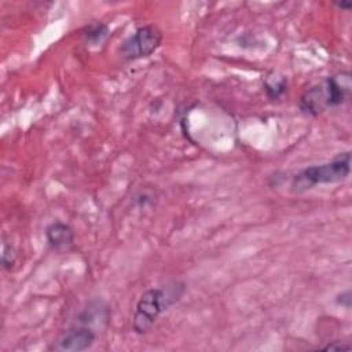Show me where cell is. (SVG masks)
Masks as SVG:
<instances>
[{"label": "cell", "mask_w": 352, "mask_h": 352, "mask_svg": "<svg viewBox=\"0 0 352 352\" xmlns=\"http://www.w3.org/2000/svg\"><path fill=\"white\" fill-rule=\"evenodd\" d=\"M322 349H326V351H342V349H351V346L348 344H344L341 341H331L329 342L327 345L324 346H320Z\"/></svg>", "instance_id": "obj_10"}, {"label": "cell", "mask_w": 352, "mask_h": 352, "mask_svg": "<svg viewBox=\"0 0 352 352\" xmlns=\"http://www.w3.org/2000/svg\"><path fill=\"white\" fill-rule=\"evenodd\" d=\"M351 74L341 72L329 76L309 87L300 98V109L309 116H319L326 110L344 104L351 95Z\"/></svg>", "instance_id": "obj_2"}, {"label": "cell", "mask_w": 352, "mask_h": 352, "mask_svg": "<svg viewBox=\"0 0 352 352\" xmlns=\"http://www.w3.org/2000/svg\"><path fill=\"white\" fill-rule=\"evenodd\" d=\"M336 302L340 304V305H342V307H345L346 309H349V308H351V292L346 290V292L341 293L340 296H337Z\"/></svg>", "instance_id": "obj_11"}, {"label": "cell", "mask_w": 352, "mask_h": 352, "mask_svg": "<svg viewBox=\"0 0 352 352\" xmlns=\"http://www.w3.org/2000/svg\"><path fill=\"white\" fill-rule=\"evenodd\" d=\"M184 292L186 283L182 280H172L161 287H150L143 292L132 316L133 331L136 334H146L157 319L182 298Z\"/></svg>", "instance_id": "obj_1"}, {"label": "cell", "mask_w": 352, "mask_h": 352, "mask_svg": "<svg viewBox=\"0 0 352 352\" xmlns=\"http://www.w3.org/2000/svg\"><path fill=\"white\" fill-rule=\"evenodd\" d=\"M95 340L96 331L94 330V327L77 320L62 333V336L56 340L54 349L66 352H82L89 349L94 345Z\"/></svg>", "instance_id": "obj_5"}, {"label": "cell", "mask_w": 352, "mask_h": 352, "mask_svg": "<svg viewBox=\"0 0 352 352\" xmlns=\"http://www.w3.org/2000/svg\"><path fill=\"white\" fill-rule=\"evenodd\" d=\"M45 239L52 250L65 252L69 250L74 243V231L69 224L55 220L47 226Z\"/></svg>", "instance_id": "obj_6"}, {"label": "cell", "mask_w": 352, "mask_h": 352, "mask_svg": "<svg viewBox=\"0 0 352 352\" xmlns=\"http://www.w3.org/2000/svg\"><path fill=\"white\" fill-rule=\"evenodd\" d=\"M334 6L342 11H348L352 7V3L351 1H337V3H334Z\"/></svg>", "instance_id": "obj_12"}, {"label": "cell", "mask_w": 352, "mask_h": 352, "mask_svg": "<svg viewBox=\"0 0 352 352\" xmlns=\"http://www.w3.org/2000/svg\"><path fill=\"white\" fill-rule=\"evenodd\" d=\"M16 263V253L11 245L3 243V250H1V267L3 270L8 271L14 267Z\"/></svg>", "instance_id": "obj_9"}, {"label": "cell", "mask_w": 352, "mask_h": 352, "mask_svg": "<svg viewBox=\"0 0 352 352\" xmlns=\"http://www.w3.org/2000/svg\"><path fill=\"white\" fill-rule=\"evenodd\" d=\"M264 89L267 92V96L270 99H279L282 98L287 91V81L285 78H279L276 81L267 80L264 84Z\"/></svg>", "instance_id": "obj_8"}, {"label": "cell", "mask_w": 352, "mask_h": 352, "mask_svg": "<svg viewBox=\"0 0 352 352\" xmlns=\"http://www.w3.org/2000/svg\"><path fill=\"white\" fill-rule=\"evenodd\" d=\"M162 43V32L155 25H144L129 34L120 47V55L136 60L153 55Z\"/></svg>", "instance_id": "obj_4"}, {"label": "cell", "mask_w": 352, "mask_h": 352, "mask_svg": "<svg viewBox=\"0 0 352 352\" xmlns=\"http://www.w3.org/2000/svg\"><path fill=\"white\" fill-rule=\"evenodd\" d=\"M351 173V153L338 154L334 160L301 169L292 177L290 191L294 194L304 192L318 184H333L345 180Z\"/></svg>", "instance_id": "obj_3"}, {"label": "cell", "mask_w": 352, "mask_h": 352, "mask_svg": "<svg viewBox=\"0 0 352 352\" xmlns=\"http://www.w3.org/2000/svg\"><path fill=\"white\" fill-rule=\"evenodd\" d=\"M84 40L91 45H98L103 43L110 36V29L106 23L102 22H94L88 25L82 32Z\"/></svg>", "instance_id": "obj_7"}]
</instances>
